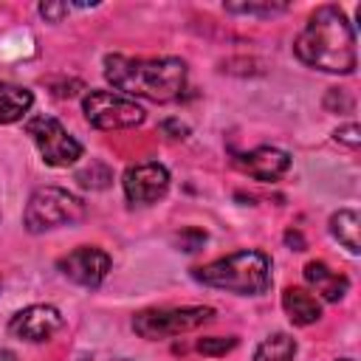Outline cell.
<instances>
[{"label": "cell", "instance_id": "obj_1", "mask_svg": "<svg viewBox=\"0 0 361 361\" xmlns=\"http://www.w3.org/2000/svg\"><path fill=\"white\" fill-rule=\"evenodd\" d=\"M293 51L307 68L327 73H353L358 65L355 28L338 6H319L296 37Z\"/></svg>", "mask_w": 361, "mask_h": 361}, {"label": "cell", "instance_id": "obj_2", "mask_svg": "<svg viewBox=\"0 0 361 361\" xmlns=\"http://www.w3.org/2000/svg\"><path fill=\"white\" fill-rule=\"evenodd\" d=\"M104 79L138 99L149 102H175L186 87V65L178 56H104Z\"/></svg>", "mask_w": 361, "mask_h": 361}, {"label": "cell", "instance_id": "obj_3", "mask_svg": "<svg viewBox=\"0 0 361 361\" xmlns=\"http://www.w3.org/2000/svg\"><path fill=\"white\" fill-rule=\"evenodd\" d=\"M197 282L240 296H259L271 288V259L262 251H234L192 274Z\"/></svg>", "mask_w": 361, "mask_h": 361}, {"label": "cell", "instance_id": "obj_4", "mask_svg": "<svg viewBox=\"0 0 361 361\" xmlns=\"http://www.w3.org/2000/svg\"><path fill=\"white\" fill-rule=\"evenodd\" d=\"M85 217V203L59 186H42L28 197V206L23 212V223L31 234H42L59 226L79 223Z\"/></svg>", "mask_w": 361, "mask_h": 361}, {"label": "cell", "instance_id": "obj_5", "mask_svg": "<svg viewBox=\"0 0 361 361\" xmlns=\"http://www.w3.org/2000/svg\"><path fill=\"white\" fill-rule=\"evenodd\" d=\"M214 310L203 307V305H186V307H149L133 316V330L141 338H169V336H180L189 330L203 327L206 322H212Z\"/></svg>", "mask_w": 361, "mask_h": 361}, {"label": "cell", "instance_id": "obj_6", "mask_svg": "<svg viewBox=\"0 0 361 361\" xmlns=\"http://www.w3.org/2000/svg\"><path fill=\"white\" fill-rule=\"evenodd\" d=\"M25 133L34 138L42 161L51 164V166H71V164H76L82 158V144L54 116H45L42 113V116L28 118Z\"/></svg>", "mask_w": 361, "mask_h": 361}, {"label": "cell", "instance_id": "obj_7", "mask_svg": "<svg viewBox=\"0 0 361 361\" xmlns=\"http://www.w3.org/2000/svg\"><path fill=\"white\" fill-rule=\"evenodd\" d=\"M82 113L99 130H127L144 121L141 104H135L127 96L110 93V90H90L82 99Z\"/></svg>", "mask_w": 361, "mask_h": 361}, {"label": "cell", "instance_id": "obj_8", "mask_svg": "<svg viewBox=\"0 0 361 361\" xmlns=\"http://www.w3.org/2000/svg\"><path fill=\"white\" fill-rule=\"evenodd\" d=\"M124 195L130 203L135 206H149L155 200H161L169 189V172L164 164L158 161H144V164H135L124 172Z\"/></svg>", "mask_w": 361, "mask_h": 361}, {"label": "cell", "instance_id": "obj_9", "mask_svg": "<svg viewBox=\"0 0 361 361\" xmlns=\"http://www.w3.org/2000/svg\"><path fill=\"white\" fill-rule=\"evenodd\" d=\"M56 268L71 282H76L82 288H96V285H102V279L110 271V254L96 245H79V248L68 251L65 257H59Z\"/></svg>", "mask_w": 361, "mask_h": 361}, {"label": "cell", "instance_id": "obj_10", "mask_svg": "<svg viewBox=\"0 0 361 361\" xmlns=\"http://www.w3.org/2000/svg\"><path fill=\"white\" fill-rule=\"evenodd\" d=\"M59 327H62V313L54 305H28L17 310L8 322V333L31 344L48 341Z\"/></svg>", "mask_w": 361, "mask_h": 361}, {"label": "cell", "instance_id": "obj_11", "mask_svg": "<svg viewBox=\"0 0 361 361\" xmlns=\"http://www.w3.org/2000/svg\"><path fill=\"white\" fill-rule=\"evenodd\" d=\"M234 166L240 172H245L248 178H257V180H276L288 172L290 166V155L285 149H276V147H257L251 152H243L234 158Z\"/></svg>", "mask_w": 361, "mask_h": 361}, {"label": "cell", "instance_id": "obj_12", "mask_svg": "<svg viewBox=\"0 0 361 361\" xmlns=\"http://www.w3.org/2000/svg\"><path fill=\"white\" fill-rule=\"evenodd\" d=\"M305 282L327 302H338L350 288V279L344 274L327 268V262H322V259H313L305 265Z\"/></svg>", "mask_w": 361, "mask_h": 361}, {"label": "cell", "instance_id": "obj_13", "mask_svg": "<svg viewBox=\"0 0 361 361\" xmlns=\"http://www.w3.org/2000/svg\"><path fill=\"white\" fill-rule=\"evenodd\" d=\"M282 307L288 313V319L293 324H313L322 319V305L313 293H307L305 288H285L282 293Z\"/></svg>", "mask_w": 361, "mask_h": 361}, {"label": "cell", "instance_id": "obj_14", "mask_svg": "<svg viewBox=\"0 0 361 361\" xmlns=\"http://www.w3.org/2000/svg\"><path fill=\"white\" fill-rule=\"evenodd\" d=\"M34 104V96L28 87L11 85V82H0V124H11L20 121Z\"/></svg>", "mask_w": 361, "mask_h": 361}, {"label": "cell", "instance_id": "obj_15", "mask_svg": "<svg viewBox=\"0 0 361 361\" xmlns=\"http://www.w3.org/2000/svg\"><path fill=\"white\" fill-rule=\"evenodd\" d=\"M358 212L355 209H338L333 217H330V234L350 251V254H358L361 251V243H358Z\"/></svg>", "mask_w": 361, "mask_h": 361}, {"label": "cell", "instance_id": "obj_16", "mask_svg": "<svg viewBox=\"0 0 361 361\" xmlns=\"http://www.w3.org/2000/svg\"><path fill=\"white\" fill-rule=\"evenodd\" d=\"M293 355H296V341H293V336H288V333H274V336H268V338L257 347L254 361H293Z\"/></svg>", "mask_w": 361, "mask_h": 361}, {"label": "cell", "instance_id": "obj_17", "mask_svg": "<svg viewBox=\"0 0 361 361\" xmlns=\"http://www.w3.org/2000/svg\"><path fill=\"white\" fill-rule=\"evenodd\" d=\"M288 6L285 3H226V11L231 14H262V17H271L276 11H285Z\"/></svg>", "mask_w": 361, "mask_h": 361}, {"label": "cell", "instance_id": "obj_18", "mask_svg": "<svg viewBox=\"0 0 361 361\" xmlns=\"http://www.w3.org/2000/svg\"><path fill=\"white\" fill-rule=\"evenodd\" d=\"M234 347H237V338H234V336H228V338L212 336V338H200V341H197V350H200L203 355H226V353L234 350Z\"/></svg>", "mask_w": 361, "mask_h": 361}, {"label": "cell", "instance_id": "obj_19", "mask_svg": "<svg viewBox=\"0 0 361 361\" xmlns=\"http://www.w3.org/2000/svg\"><path fill=\"white\" fill-rule=\"evenodd\" d=\"M39 14H42L45 20L59 23V20L68 14V6H65V3H42V6H39Z\"/></svg>", "mask_w": 361, "mask_h": 361}, {"label": "cell", "instance_id": "obj_20", "mask_svg": "<svg viewBox=\"0 0 361 361\" xmlns=\"http://www.w3.org/2000/svg\"><path fill=\"white\" fill-rule=\"evenodd\" d=\"M336 141H341V144H347V147H358V124H347V127H341V130H336Z\"/></svg>", "mask_w": 361, "mask_h": 361}, {"label": "cell", "instance_id": "obj_21", "mask_svg": "<svg viewBox=\"0 0 361 361\" xmlns=\"http://www.w3.org/2000/svg\"><path fill=\"white\" fill-rule=\"evenodd\" d=\"M161 127H164V130H172V133H175L172 138H183V135L189 133V127H186V124H180V121H175V118H169V121H164Z\"/></svg>", "mask_w": 361, "mask_h": 361}, {"label": "cell", "instance_id": "obj_22", "mask_svg": "<svg viewBox=\"0 0 361 361\" xmlns=\"http://www.w3.org/2000/svg\"><path fill=\"white\" fill-rule=\"evenodd\" d=\"M285 240H288V243H296V245L302 248V237H299V234H293V231H288V234H285ZM299 248H296V251H299Z\"/></svg>", "mask_w": 361, "mask_h": 361}, {"label": "cell", "instance_id": "obj_23", "mask_svg": "<svg viewBox=\"0 0 361 361\" xmlns=\"http://www.w3.org/2000/svg\"><path fill=\"white\" fill-rule=\"evenodd\" d=\"M0 361H17V355L11 350H0Z\"/></svg>", "mask_w": 361, "mask_h": 361}]
</instances>
